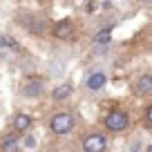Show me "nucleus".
<instances>
[{
	"label": "nucleus",
	"instance_id": "obj_2",
	"mask_svg": "<svg viewBox=\"0 0 152 152\" xmlns=\"http://www.w3.org/2000/svg\"><path fill=\"white\" fill-rule=\"evenodd\" d=\"M76 128V119L72 112H56L49 119V130H52V134H56V137H65V134H69L72 130Z\"/></svg>",
	"mask_w": 152,
	"mask_h": 152
},
{
	"label": "nucleus",
	"instance_id": "obj_8",
	"mask_svg": "<svg viewBox=\"0 0 152 152\" xmlns=\"http://www.w3.org/2000/svg\"><path fill=\"white\" fill-rule=\"evenodd\" d=\"M54 36L58 40H72L74 38V23L72 20H61L54 25Z\"/></svg>",
	"mask_w": 152,
	"mask_h": 152
},
{
	"label": "nucleus",
	"instance_id": "obj_10",
	"mask_svg": "<svg viewBox=\"0 0 152 152\" xmlns=\"http://www.w3.org/2000/svg\"><path fill=\"white\" fill-rule=\"evenodd\" d=\"M20 150V137L14 132L5 134L0 139V152H18Z\"/></svg>",
	"mask_w": 152,
	"mask_h": 152
},
{
	"label": "nucleus",
	"instance_id": "obj_6",
	"mask_svg": "<svg viewBox=\"0 0 152 152\" xmlns=\"http://www.w3.org/2000/svg\"><path fill=\"white\" fill-rule=\"evenodd\" d=\"M31 125H34V119L29 116V114H25V112H18L14 116V121H11V132L14 134H27L29 130H31Z\"/></svg>",
	"mask_w": 152,
	"mask_h": 152
},
{
	"label": "nucleus",
	"instance_id": "obj_7",
	"mask_svg": "<svg viewBox=\"0 0 152 152\" xmlns=\"http://www.w3.org/2000/svg\"><path fill=\"white\" fill-rule=\"evenodd\" d=\"M20 25H23L25 29H29L31 34H36V36H43L45 34V20L38 18V16H23V18H20Z\"/></svg>",
	"mask_w": 152,
	"mask_h": 152
},
{
	"label": "nucleus",
	"instance_id": "obj_16",
	"mask_svg": "<svg viewBox=\"0 0 152 152\" xmlns=\"http://www.w3.org/2000/svg\"><path fill=\"white\" fill-rule=\"evenodd\" d=\"M139 150H141V143H139V141H137V143H134V145H132V148H130V152H139Z\"/></svg>",
	"mask_w": 152,
	"mask_h": 152
},
{
	"label": "nucleus",
	"instance_id": "obj_5",
	"mask_svg": "<svg viewBox=\"0 0 152 152\" xmlns=\"http://www.w3.org/2000/svg\"><path fill=\"white\" fill-rule=\"evenodd\" d=\"M132 94L139 96V99H145V96L152 94V74H150V72L141 74L137 81L132 83Z\"/></svg>",
	"mask_w": 152,
	"mask_h": 152
},
{
	"label": "nucleus",
	"instance_id": "obj_9",
	"mask_svg": "<svg viewBox=\"0 0 152 152\" xmlns=\"http://www.w3.org/2000/svg\"><path fill=\"white\" fill-rule=\"evenodd\" d=\"M105 83H107V76H105V72H92L90 76H87L85 81V87L90 92H99L105 87Z\"/></svg>",
	"mask_w": 152,
	"mask_h": 152
},
{
	"label": "nucleus",
	"instance_id": "obj_11",
	"mask_svg": "<svg viewBox=\"0 0 152 152\" xmlns=\"http://www.w3.org/2000/svg\"><path fill=\"white\" fill-rule=\"evenodd\" d=\"M72 94H74V85H72V83H61V85H56L52 90L54 101H65V99H69Z\"/></svg>",
	"mask_w": 152,
	"mask_h": 152
},
{
	"label": "nucleus",
	"instance_id": "obj_18",
	"mask_svg": "<svg viewBox=\"0 0 152 152\" xmlns=\"http://www.w3.org/2000/svg\"><path fill=\"white\" fill-rule=\"evenodd\" d=\"M141 2H150V0H141Z\"/></svg>",
	"mask_w": 152,
	"mask_h": 152
},
{
	"label": "nucleus",
	"instance_id": "obj_3",
	"mask_svg": "<svg viewBox=\"0 0 152 152\" xmlns=\"http://www.w3.org/2000/svg\"><path fill=\"white\" fill-rule=\"evenodd\" d=\"M45 90H47V78L45 76H29L27 81L23 83L20 94L25 99H38V96L45 94Z\"/></svg>",
	"mask_w": 152,
	"mask_h": 152
},
{
	"label": "nucleus",
	"instance_id": "obj_15",
	"mask_svg": "<svg viewBox=\"0 0 152 152\" xmlns=\"http://www.w3.org/2000/svg\"><path fill=\"white\" fill-rule=\"evenodd\" d=\"M143 123H145L148 130H152V103L145 107V112H143Z\"/></svg>",
	"mask_w": 152,
	"mask_h": 152
},
{
	"label": "nucleus",
	"instance_id": "obj_14",
	"mask_svg": "<svg viewBox=\"0 0 152 152\" xmlns=\"http://www.w3.org/2000/svg\"><path fill=\"white\" fill-rule=\"evenodd\" d=\"M20 148H29V150H34V148H36V137L27 132L23 139H20Z\"/></svg>",
	"mask_w": 152,
	"mask_h": 152
},
{
	"label": "nucleus",
	"instance_id": "obj_12",
	"mask_svg": "<svg viewBox=\"0 0 152 152\" xmlns=\"http://www.w3.org/2000/svg\"><path fill=\"white\" fill-rule=\"evenodd\" d=\"M0 49H18L16 38L7 36V34H0Z\"/></svg>",
	"mask_w": 152,
	"mask_h": 152
},
{
	"label": "nucleus",
	"instance_id": "obj_4",
	"mask_svg": "<svg viewBox=\"0 0 152 152\" xmlns=\"http://www.w3.org/2000/svg\"><path fill=\"white\" fill-rule=\"evenodd\" d=\"M107 137L103 132H90L83 137L81 145H83V152H105L107 150Z\"/></svg>",
	"mask_w": 152,
	"mask_h": 152
},
{
	"label": "nucleus",
	"instance_id": "obj_17",
	"mask_svg": "<svg viewBox=\"0 0 152 152\" xmlns=\"http://www.w3.org/2000/svg\"><path fill=\"white\" fill-rule=\"evenodd\" d=\"M145 152H152V145H148V150H145Z\"/></svg>",
	"mask_w": 152,
	"mask_h": 152
},
{
	"label": "nucleus",
	"instance_id": "obj_1",
	"mask_svg": "<svg viewBox=\"0 0 152 152\" xmlns=\"http://www.w3.org/2000/svg\"><path fill=\"white\" fill-rule=\"evenodd\" d=\"M103 128L112 134H123L130 128V114L123 107H112L103 116Z\"/></svg>",
	"mask_w": 152,
	"mask_h": 152
},
{
	"label": "nucleus",
	"instance_id": "obj_13",
	"mask_svg": "<svg viewBox=\"0 0 152 152\" xmlns=\"http://www.w3.org/2000/svg\"><path fill=\"white\" fill-rule=\"evenodd\" d=\"M110 40H112V31H110V29H101V31H96V36H94L96 45H107Z\"/></svg>",
	"mask_w": 152,
	"mask_h": 152
}]
</instances>
